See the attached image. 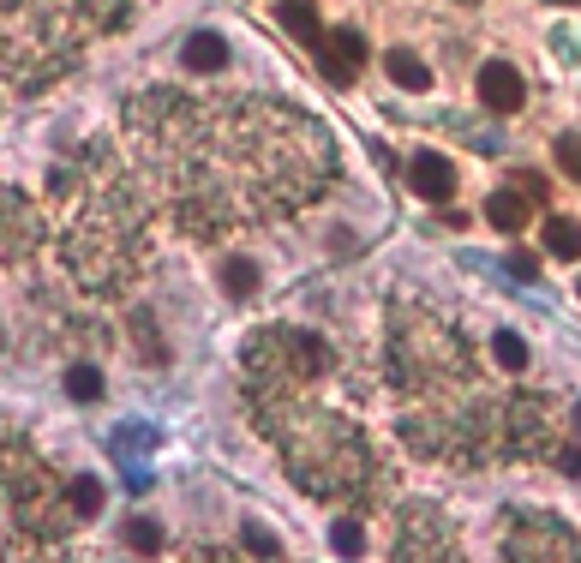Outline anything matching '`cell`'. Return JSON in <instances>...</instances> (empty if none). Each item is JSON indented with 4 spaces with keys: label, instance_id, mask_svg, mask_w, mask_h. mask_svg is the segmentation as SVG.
Masks as SVG:
<instances>
[{
    "label": "cell",
    "instance_id": "1",
    "mask_svg": "<svg viewBox=\"0 0 581 563\" xmlns=\"http://www.w3.org/2000/svg\"><path fill=\"white\" fill-rule=\"evenodd\" d=\"M360 66H366V36L360 30H324V42H318V72L330 78V84H354L360 78Z\"/></svg>",
    "mask_w": 581,
    "mask_h": 563
},
{
    "label": "cell",
    "instance_id": "2",
    "mask_svg": "<svg viewBox=\"0 0 581 563\" xmlns=\"http://www.w3.org/2000/svg\"><path fill=\"white\" fill-rule=\"evenodd\" d=\"M474 96H480L492 114H516V108L528 102V78H522L510 60H486V66L474 72Z\"/></svg>",
    "mask_w": 581,
    "mask_h": 563
},
{
    "label": "cell",
    "instance_id": "3",
    "mask_svg": "<svg viewBox=\"0 0 581 563\" xmlns=\"http://www.w3.org/2000/svg\"><path fill=\"white\" fill-rule=\"evenodd\" d=\"M408 180H414V192H420L426 204H444V198H456V162H450L444 150H414V162H408Z\"/></svg>",
    "mask_w": 581,
    "mask_h": 563
},
{
    "label": "cell",
    "instance_id": "4",
    "mask_svg": "<svg viewBox=\"0 0 581 563\" xmlns=\"http://www.w3.org/2000/svg\"><path fill=\"white\" fill-rule=\"evenodd\" d=\"M528 216H534V198H528L522 186H498V192L486 198V222H492L498 234H522Z\"/></svg>",
    "mask_w": 581,
    "mask_h": 563
},
{
    "label": "cell",
    "instance_id": "5",
    "mask_svg": "<svg viewBox=\"0 0 581 563\" xmlns=\"http://www.w3.org/2000/svg\"><path fill=\"white\" fill-rule=\"evenodd\" d=\"M180 60H186L192 72H222V66H228V42H222L216 30H192L186 48H180Z\"/></svg>",
    "mask_w": 581,
    "mask_h": 563
},
{
    "label": "cell",
    "instance_id": "6",
    "mask_svg": "<svg viewBox=\"0 0 581 563\" xmlns=\"http://www.w3.org/2000/svg\"><path fill=\"white\" fill-rule=\"evenodd\" d=\"M384 66H390V84H402V90H414V96H420V90H432V66H426L414 48H390V54H384Z\"/></svg>",
    "mask_w": 581,
    "mask_h": 563
},
{
    "label": "cell",
    "instance_id": "7",
    "mask_svg": "<svg viewBox=\"0 0 581 563\" xmlns=\"http://www.w3.org/2000/svg\"><path fill=\"white\" fill-rule=\"evenodd\" d=\"M276 18H282V30H288V36H300V42L318 54V42H324V24H318L312 0H282V6H276Z\"/></svg>",
    "mask_w": 581,
    "mask_h": 563
},
{
    "label": "cell",
    "instance_id": "8",
    "mask_svg": "<svg viewBox=\"0 0 581 563\" xmlns=\"http://www.w3.org/2000/svg\"><path fill=\"white\" fill-rule=\"evenodd\" d=\"M216 282H222L228 300H252V294H258V264H252V258H222Z\"/></svg>",
    "mask_w": 581,
    "mask_h": 563
},
{
    "label": "cell",
    "instance_id": "9",
    "mask_svg": "<svg viewBox=\"0 0 581 563\" xmlns=\"http://www.w3.org/2000/svg\"><path fill=\"white\" fill-rule=\"evenodd\" d=\"M546 252L564 258V264H576L581 258V222L576 216H546Z\"/></svg>",
    "mask_w": 581,
    "mask_h": 563
},
{
    "label": "cell",
    "instance_id": "10",
    "mask_svg": "<svg viewBox=\"0 0 581 563\" xmlns=\"http://www.w3.org/2000/svg\"><path fill=\"white\" fill-rule=\"evenodd\" d=\"M66 504H72V516H78V522H96V516H102V480L78 474V480L66 486Z\"/></svg>",
    "mask_w": 581,
    "mask_h": 563
},
{
    "label": "cell",
    "instance_id": "11",
    "mask_svg": "<svg viewBox=\"0 0 581 563\" xmlns=\"http://www.w3.org/2000/svg\"><path fill=\"white\" fill-rule=\"evenodd\" d=\"M492 360H498L504 372H528V342H522L516 330H498V336H492Z\"/></svg>",
    "mask_w": 581,
    "mask_h": 563
},
{
    "label": "cell",
    "instance_id": "12",
    "mask_svg": "<svg viewBox=\"0 0 581 563\" xmlns=\"http://www.w3.org/2000/svg\"><path fill=\"white\" fill-rule=\"evenodd\" d=\"M66 396L72 402H96L102 396V366H66Z\"/></svg>",
    "mask_w": 581,
    "mask_h": 563
},
{
    "label": "cell",
    "instance_id": "13",
    "mask_svg": "<svg viewBox=\"0 0 581 563\" xmlns=\"http://www.w3.org/2000/svg\"><path fill=\"white\" fill-rule=\"evenodd\" d=\"M120 534H126V546H132V552H162V528H156V522H144V516H132Z\"/></svg>",
    "mask_w": 581,
    "mask_h": 563
},
{
    "label": "cell",
    "instance_id": "14",
    "mask_svg": "<svg viewBox=\"0 0 581 563\" xmlns=\"http://www.w3.org/2000/svg\"><path fill=\"white\" fill-rule=\"evenodd\" d=\"M330 552H342V558H360V552H366V534H360V522H336V528H330Z\"/></svg>",
    "mask_w": 581,
    "mask_h": 563
},
{
    "label": "cell",
    "instance_id": "15",
    "mask_svg": "<svg viewBox=\"0 0 581 563\" xmlns=\"http://www.w3.org/2000/svg\"><path fill=\"white\" fill-rule=\"evenodd\" d=\"M240 546H252L258 558H282V540H276L270 528H258V522H246V528H240Z\"/></svg>",
    "mask_w": 581,
    "mask_h": 563
},
{
    "label": "cell",
    "instance_id": "16",
    "mask_svg": "<svg viewBox=\"0 0 581 563\" xmlns=\"http://www.w3.org/2000/svg\"><path fill=\"white\" fill-rule=\"evenodd\" d=\"M510 186H522L534 204H546V198H552V180H546L540 168H516V180H510Z\"/></svg>",
    "mask_w": 581,
    "mask_h": 563
},
{
    "label": "cell",
    "instance_id": "17",
    "mask_svg": "<svg viewBox=\"0 0 581 563\" xmlns=\"http://www.w3.org/2000/svg\"><path fill=\"white\" fill-rule=\"evenodd\" d=\"M558 168H564L570 180H581V132H564V138H558Z\"/></svg>",
    "mask_w": 581,
    "mask_h": 563
},
{
    "label": "cell",
    "instance_id": "18",
    "mask_svg": "<svg viewBox=\"0 0 581 563\" xmlns=\"http://www.w3.org/2000/svg\"><path fill=\"white\" fill-rule=\"evenodd\" d=\"M510 270H516L522 282H540V258H528V252H510Z\"/></svg>",
    "mask_w": 581,
    "mask_h": 563
},
{
    "label": "cell",
    "instance_id": "19",
    "mask_svg": "<svg viewBox=\"0 0 581 563\" xmlns=\"http://www.w3.org/2000/svg\"><path fill=\"white\" fill-rule=\"evenodd\" d=\"M546 6H581V0H546Z\"/></svg>",
    "mask_w": 581,
    "mask_h": 563
},
{
    "label": "cell",
    "instance_id": "20",
    "mask_svg": "<svg viewBox=\"0 0 581 563\" xmlns=\"http://www.w3.org/2000/svg\"><path fill=\"white\" fill-rule=\"evenodd\" d=\"M462 6H480V0H462Z\"/></svg>",
    "mask_w": 581,
    "mask_h": 563
},
{
    "label": "cell",
    "instance_id": "21",
    "mask_svg": "<svg viewBox=\"0 0 581 563\" xmlns=\"http://www.w3.org/2000/svg\"><path fill=\"white\" fill-rule=\"evenodd\" d=\"M576 294H581V282H576Z\"/></svg>",
    "mask_w": 581,
    "mask_h": 563
},
{
    "label": "cell",
    "instance_id": "22",
    "mask_svg": "<svg viewBox=\"0 0 581 563\" xmlns=\"http://www.w3.org/2000/svg\"><path fill=\"white\" fill-rule=\"evenodd\" d=\"M0 348H6V342H0Z\"/></svg>",
    "mask_w": 581,
    "mask_h": 563
}]
</instances>
